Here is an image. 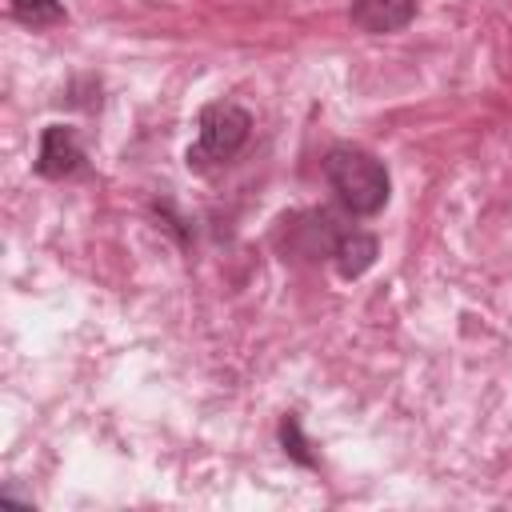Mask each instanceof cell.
<instances>
[{
	"label": "cell",
	"instance_id": "cell-1",
	"mask_svg": "<svg viewBox=\"0 0 512 512\" xmlns=\"http://www.w3.org/2000/svg\"><path fill=\"white\" fill-rule=\"evenodd\" d=\"M324 180L352 216H376L392 192L388 168L372 152L352 148V144H336L324 156Z\"/></svg>",
	"mask_w": 512,
	"mask_h": 512
},
{
	"label": "cell",
	"instance_id": "cell-2",
	"mask_svg": "<svg viewBox=\"0 0 512 512\" xmlns=\"http://www.w3.org/2000/svg\"><path fill=\"white\" fill-rule=\"evenodd\" d=\"M248 132H252V116L240 104H228V100L208 104L200 112V140L196 148H188V164L200 168L208 160H232L244 148Z\"/></svg>",
	"mask_w": 512,
	"mask_h": 512
},
{
	"label": "cell",
	"instance_id": "cell-3",
	"mask_svg": "<svg viewBox=\"0 0 512 512\" xmlns=\"http://www.w3.org/2000/svg\"><path fill=\"white\" fill-rule=\"evenodd\" d=\"M84 164V152L76 144V132L64 128V124H48L44 136H40V152H36V172L48 176V180H64L72 172H80Z\"/></svg>",
	"mask_w": 512,
	"mask_h": 512
},
{
	"label": "cell",
	"instance_id": "cell-4",
	"mask_svg": "<svg viewBox=\"0 0 512 512\" xmlns=\"http://www.w3.org/2000/svg\"><path fill=\"white\" fill-rule=\"evenodd\" d=\"M412 16H416V0H352V24L372 36L400 32Z\"/></svg>",
	"mask_w": 512,
	"mask_h": 512
},
{
	"label": "cell",
	"instance_id": "cell-5",
	"mask_svg": "<svg viewBox=\"0 0 512 512\" xmlns=\"http://www.w3.org/2000/svg\"><path fill=\"white\" fill-rule=\"evenodd\" d=\"M332 260H336V272L344 276V280H356V276H364L372 264H376V236H368V232H340L336 236V244H332Z\"/></svg>",
	"mask_w": 512,
	"mask_h": 512
},
{
	"label": "cell",
	"instance_id": "cell-6",
	"mask_svg": "<svg viewBox=\"0 0 512 512\" xmlns=\"http://www.w3.org/2000/svg\"><path fill=\"white\" fill-rule=\"evenodd\" d=\"M8 8L20 24H32V28L64 24V4L60 0H8Z\"/></svg>",
	"mask_w": 512,
	"mask_h": 512
},
{
	"label": "cell",
	"instance_id": "cell-7",
	"mask_svg": "<svg viewBox=\"0 0 512 512\" xmlns=\"http://www.w3.org/2000/svg\"><path fill=\"white\" fill-rule=\"evenodd\" d=\"M280 440H284V452H292L300 464H312V456H308V444H304V436H300L296 416H284V424H280Z\"/></svg>",
	"mask_w": 512,
	"mask_h": 512
}]
</instances>
